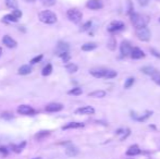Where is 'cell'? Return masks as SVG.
Masks as SVG:
<instances>
[{
	"label": "cell",
	"instance_id": "cell-1",
	"mask_svg": "<svg viewBox=\"0 0 160 159\" xmlns=\"http://www.w3.org/2000/svg\"><path fill=\"white\" fill-rule=\"evenodd\" d=\"M131 16V22L133 26L135 29H141V27H145L147 26L148 22H149V19L147 18L146 15L139 14V13H133V14L130 15Z\"/></svg>",
	"mask_w": 160,
	"mask_h": 159
},
{
	"label": "cell",
	"instance_id": "cell-17",
	"mask_svg": "<svg viewBox=\"0 0 160 159\" xmlns=\"http://www.w3.org/2000/svg\"><path fill=\"white\" fill-rule=\"evenodd\" d=\"M84 127V123L70 122V123H68L67 125H64L62 129H63V130H68V129H78V127Z\"/></svg>",
	"mask_w": 160,
	"mask_h": 159
},
{
	"label": "cell",
	"instance_id": "cell-34",
	"mask_svg": "<svg viewBox=\"0 0 160 159\" xmlns=\"http://www.w3.org/2000/svg\"><path fill=\"white\" fill-rule=\"evenodd\" d=\"M42 59H43V54H39V56H37V57H35V58H33L32 60H31V63H32V64L38 63L39 61H42Z\"/></svg>",
	"mask_w": 160,
	"mask_h": 159
},
{
	"label": "cell",
	"instance_id": "cell-23",
	"mask_svg": "<svg viewBox=\"0 0 160 159\" xmlns=\"http://www.w3.org/2000/svg\"><path fill=\"white\" fill-rule=\"evenodd\" d=\"M118 75V73L113 70H106L105 72V79H113Z\"/></svg>",
	"mask_w": 160,
	"mask_h": 159
},
{
	"label": "cell",
	"instance_id": "cell-25",
	"mask_svg": "<svg viewBox=\"0 0 160 159\" xmlns=\"http://www.w3.org/2000/svg\"><path fill=\"white\" fill-rule=\"evenodd\" d=\"M51 71H52V65L51 64H47L45 68L43 69V71H42V73H43L44 76H47L49 75L50 73H51Z\"/></svg>",
	"mask_w": 160,
	"mask_h": 159
},
{
	"label": "cell",
	"instance_id": "cell-19",
	"mask_svg": "<svg viewBox=\"0 0 160 159\" xmlns=\"http://www.w3.org/2000/svg\"><path fill=\"white\" fill-rule=\"evenodd\" d=\"M89 97H94V98H103L106 96V92L105 90H94L92 93L88 94Z\"/></svg>",
	"mask_w": 160,
	"mask_h": 159
},
{
	"label": "cell",
	"instance_id": "cell-8",
	"mask_svg": "<svg viewBox=\"0 0 160 159\" xmlns=\"http://www.w3.org/2000/svg\"><path fill=\"white\" fill-rule=\"evenodd\" d=\"M132 46L130 45L128 42H122L121 46H120V50H121V54L122 56H131V52H132Z\"/></svg>",
	"mask_w": 160,
	"mask_h": 159
},
{
	"label": "cell",
	"instance_id": "cell-35",
	"mask_svg": "<svg viewBox=\"0 0 160 159\" xmlns=\"http://www.w3.org/2000/svg\"><path fill=\"white\" fill-rule=\"evenodd\" d=\"M60 57L62 58V60H63L64 62H68L69 60H70V54H69V52H65V54H60Z\"/></svg>",
	"mask_w": 160,
	"mask_h": 159
},
{
	"label": "cell",
	"instance_id": "cell-30",
	"mask_svg": "<svg viewBox=\"0 0 160 159\" xmlns=\"http://www.w3.org/2000/svg\"><path fill=\"white\" fill-rule=\"evenodd\" d=\"M134 82H135V80H134V77H128L126 81H125L124 83V88H130L131 86H133V84H134Z\"/></svg>",
	"mask_w": 160,
	"mask_h": 159
},
{
	"label": "cell",
	"instance_id": "cell-32",
	"mask_svg": "<svg viewBox=\"0 0 160 159\" xmlns=\"http://www.w3.org/2000/svg\"><path fill=\"white\" fill-rule=\"evenodd\" d=\"M4 19L6 20V21H8V22H17L19 20V19L15 18V16L12 14V13H11V14H9V15H6Z\"/></svg>",
	"mask_w": 160,
	"mask_h": 159
},
{
	"label": "cell",
	"instance_id": "cell-26",
	"mask_svg": "<svg viewBox=\"0 0 160 159\" xmlns=\"http://www.w3.org/2000/svg\"><path fill=\"white\" fill-rule=\"evenodd\" d=\"M49 134H50V132H48V131H43V132H39V133L36 134L35 138H36V140H43L44 138L48 136Z\"/></svg>",
	"mask_w": 160,
	"mask_h": 159
},
{
	"label": "cell",
	"instance_id": "cell-4",
	"mask_svg": "<svg viewBox=\"0 0 160 159\" xmlns=\"http://www.w3.org/2000/svg\"><path fill=\"white\" fill-rule=\"evenodd\" d=\"M136 36L139 40L142 42H148L150 39V36H151V33L148 29V27H141V29H136Z\"/></svg>",
	"mask_w": 160,
	"mask_h": 159
},
{
	"label": "cell",
	"instance_id": "cell-37",
	"mask_svg": "<svg viewBox=\"0 0 160 159\" xmlns=\"http://www.w3.org/2000/svg\"><path fill=\"white\" fill-rule=\"evenodd\" d=\"M42 2H43L45 6H52V4H55L56 0H42Z\"/></svg>",
	"mask_w": 160,
	"mask_h": 159
},
{
	"label": "cell",
	"instance_id": "cell-10",
	"mask_svg": "<svg viewBox=\"0 0 160 159\" xmlns=\"http://www.w3.org/2000/svg\"><path fill=\"white\" fill-rule=\"evenodd\" d=\"M62 109H63V106L61 104H57V102H51L46 106V111L48 112H58Z\"/></svg>",
	"mask_w": 160,
	"mask_h": 159
},
{
	"label": "cell",
	"instance_id": "cell-6",
	"mask_svg": "<svg viewBox=\"0 0 160 159\" xmlns=\"http://www.w3.org/2000/svg\"><path fill=\"white\" fill-rule=\"evenodd\" d=\"M18 112L20 115H25V116H31L33 115L35 110L31 107V106H27V105H21L18 107Z\"/></svg>",
	"mask_w": 160,
	"mask_h": 159
},
{
	"label": "cell",
	"instance_id": "cell-2",
	"mask_svg": "<svg viewBox=\"0 0 160 159\" xmlns=\"http://www.w3.org/2000/svg\"><path fill=\"white\" fill-rule=\"evenodd\" d=\"M38 18L43 23H46V24H53L57 22V15L55 14L52 11L49 10L40 12L38 14Z\"/></svg>",
	"mask_w": 160,
	"mask_h": 159
},
{
	"label": "cell",
	"instance_id": "cell-12",
	"mask_svg": "<svg viewBox=\"0 0 160 159\" xmlns=\"http://www.w3.org/2000/svg\"><path fill=\"white\" fill-rule=\"evenodd\" d=\"M145 57V54H144V51L142 49H139V48L135 47L132 49V52H131V58L132 59H142Z\"/></svg>",
	"mask_w": 160,
	"mask_h": 159
},
{
	"label": "cell",
	"instance_id": "cell-3",
	"mask_svg": "<svg viewBox=\"0 0 160 159\" xmlns=\"http://www.w3.org/2000/svg\"><path fill=\"white\" fill-rule=\"evenodd\" d=\"M67 15H68L69 20L73 22V23H75V24H77V23L82 21V12L77 10V9H70V10H68Z\"/></svg>",
	"mask_w": 160,
	"mask_h": 159
},
{
	"label": "cell",
	"instance_id": "cell-18",
	"mask_svg": "<svg viewBox=\"0 0 160 159\" xmlns=\"http://www.w3.org/2000/svg\"><path fill=\"white\" fill-rule=\"evenodd\" d=\"M31 71H32V68H31V65L29 64H24L22 65L21 68L19 69V74L20 75H26V74H29L31 73Z\"/></svg>",
	"mask_w": 160,
	"mask_h": 159
},
{
	"label": "cell",
	"instance_id": "cell-21",
	"mask_svg": "<svg viewBox=\"0 0 160 159\" xmlns=\"http://www.w3.org/2000/svg\"><path fill=\"white\" fill-rule=\"evenodd\" d=\"M97 48V45L94 43H87V44H84L82 46V50L83 51H90V50H94V49H96Z\"/></svg>",
	"mask_w": 160,
	"mask_h": 159
},
{
	"label": "cell",
	"instance_id": "cell-40",
	"mask_svg": "<svg viewBox=\"0 0 160 159\" xmlns=\"http://www.w3.org/2000/svg\"><path fill=\"white\" fill-rule=\"evenodd\" d=\"M150 52H151V54H153L155 57H157V58H160V54L156 50V49H154V48H150Z\"/></svg>",
	"mask_w": 160,
	"mask_h": 159
},
{
	"label": "cell",
	"instance_id": "cell-7",
	"mask_svg": "<svg viewBox=\"0 0 160 159\" xmlns=\"http://www.w3.org/2000/svg\"><path fill=\"white\" fill-rule=\"evenodd\" d=\"M86 7L90 9V10H99L103 7L101 0H89L86 4Z\"/></svg>",
	"mask_w": 160,
	"mask_h": 159
},
{
	"label": "cell",
	"instance_id": "cell-29",
	"mask_svg": "<svg viewBox=\"0 0 160 159\" xmlns=\"http://www.w3.org/2000/svg\"><path fill=\"white\" fill-rule=\"evenodd\" d=\"M151 116V111H146V113L145 115H144V116H141V117H137V118H136V120H137V121H145V120H147L148 119V118H149V117Z\"/></svg>",
	"mask_w": 160,
	"mask_h": 159
},
{
	"label": "cell",
	"instance_id": "cell-44",
	"mask_svg": "<svg viewBox=\"0 0 160 159\" xmlns=\"http://www.w3.org/2000/svg\"><path fill=\"white\" fill-rule=\"evenodd\" d=\"M159 21H160V19H159Z\"/></svg>",
	"mask_w": 160,
	"mask_h": 159
},
{
	"label": "cell",
	"instance_id": "cell-5",
	"mask_svg": "<svg viewBox=\"0 0 160 159\" xmlns=\"http://www.w3.org/2000/svg\"><path fill=\"white\" fill-rule=\"evenodd\" d=\"M124 29V23L121 21H113L111 22L109 26L107 27L108 29V32L109 33H117V32H120L122 29Z\"/></svg>",
	"mask_w": 160,
	"mask_h": 159
},
{
	"label": "cell",
	"instance_id": "cell-24",
	"mask_svg": "<svg viewBox=\"0 0 160 159\" xmlns=\"http://www.w3.org/2000/svg\"><path fill=\"white\" fill-rule=\"evenodd\" d=\"M108 48L110 49V50H114L116 49V47H117V40H116V38L114 37H111L110 39H109V42H108Z\"/></svg>",
	"mask_w": 160,
	"mask_h": 159
},
{
	"label": "cell",
	"instance_id": "cell-16",
	"mask_svg": "<svg viewBox=\"0 0 160 159\" xmlns=\"http://www.w3.org/2000/svg\"><path fill=\"white\" fill-rule=\"evenodd\" d=\"M141 154V149L137 145H133L131 146L130 148L126 150V155L128 156H136V155H139Z\"/></svg>",
	"mask_w": 160,
	"mask_h": 159
},
{
	"label": "cell",
	"instance_id": "cell-27",
	"mask_svg": "<svg viewBox=\"0 0 160 159\" xmlns=\"http://www.w3.org/2000/svg\"><path fill=\"white\" fill-rule=\"evenodd\" d=\"M68 94L70 95H74V96H78V95L82 94V90L80 87H75V88H72L71 90H69Z\"/></svg>",
	"mask_w": 160,
	"mask_h": 159
},
{
	"label": "cell",
	"instance_id": "cell-9",
	"mask_svg": "<svg viewBox=\"0 0 160 159\" xmlns=\"http://www.w3.org/2000/svg\"><path fill=\"white\" fill-rule=\"evenodd\" d=\"M95 112V109L90 107V106H84L75 110V113L77 115H93Z\"/></svg>",
	"mask_w": 160,
	"mask_h": 159
},
{
	"label": "cell",
	"instance_id": "cell-15",
	"mask_svg": "<svg viewBox=\"0 0 160 159\" xmlns=\"http://www.w3.org/2000/svg\"><path fill=\"white\" fill-rule=\"evenodd\" d=\"M69 51V45L65 43H59L57 46V52L58 54L60 56L62 54H65V52H68Z\"/></svg>",
	"mask_w": 160,
	"mask_h": 159
},
{
	"label": "cell",
	"instance_id": "cell-42",
	"mask_svg": "<svg viewBox=\"0 0 160 159\" xmlns=\"http://www.w3.org/2000/svg\"><path fill=\"white\" fill-rule=\"evenodd\" d=\"M1 54H2V49L0 48V56H1Z\"/></svg>",
	"mask_w": 160,
	"mask_h": 159
},
{
	"label": "cell",
	"instance_id": "cell-11",
	"mask_svg": "<svg viewBox=\"0 0 160 159\" xmlns=\"http://www.w3.org/2000/svg\"><path fill=\"white\" fill-rule=\"evenodd\" d=\"M2 43H4V45L9 48H15L17 47V42H15V40L13 39L11 36H9V35L4 36V38H2Z\"/></svg>",
	"mask_w": 160,
	"mask_h": 159
},
{
	"label": "cell",
	"instance_id": "cell-38",
	"mask_svg": "<svg viewBox=\"0 0 160 159\" xmlns=\"http://www.w3.org/2000/svg\"><path fill=\"white\" fill-rule=\"evenodd\" d=\"M92 26V22L89 21V22H87V23H85L84 25H83V29H82V31H87V29H89V27Z\"/></svg>",
	"mask_w": 160,
	"mask_h": 159
},
{
	"label": "cell",
	"instance_id": "cell-41",
	"mask_svg": "<svg viewBox=\"0 0 160 159\" xmlns=\"http://www.w3.org/2000/svg\"><path fill=\"white\" fill-rule=\"evenodd\" d=\"M137 1H138L139 4H141L142 7H145V6L148 4V1H149V0H137Z\"/></svg>",
	"mask_w": 160,
	"mask_h": 159
},
{
	"label": "cell",
	"instance_id": "cell-14",
	"mask_svg": "<svg viewBox=\"0 0 160 159\" xmlns=\"http://www.w3.org/2000/svg\"><path fill=\"white\" fill-rule=\"evenodd\" d=\"M65 154H67L69 157H75V156L78 154L77 147H75L73 145H69L68 147L65 148Z\"/></svg>",
	"mask_w": 160,
	"mask_h": 159
},
{
	"label": "cell",
	"instance_id": "cell-20",
	"mask_svg": "<svg viewBox=\"0 0 160 159\" xmlns=\"http://www.w3.org/2000/svg\"><path fill=\"white\" fill-rule=\"evenodd\" d=\"M150 76H151V80H153L155 83L160 85V72L158 70H156V69L154 70L153 73L150 74Z\"/></svg>",
	"mask_w": 160,
	"mask_h": 159
},
{
	"label": "cell",
	"instance_id": "cell-28",
	"mask_svg": "<svg viewBox=\"0 0 160 159\" xmlns=\"http://www.w3.org/2000/svg\"><path fill=\"white\" fill-rule=\"evenodd\" d=\"M6 4H7L8 7L12 8V9H17V8H18L17 0H6Z\"/></svg>",
	"mask_w": 160,
	"mask_h": 159
},
{
	"label": "cell",
	"instance_id": "cell-39",
	"mask_svg": "<svg viewBox=\"0 0 160 159\" xmlns=\"http://www.w3.org/2000/svg\"><path fill=\"white\" fill-rule=\"evenodd\" d=\"M12 14L14 15L15 18H18V19H20L21 18V15H22V13H21V11H19V10H17V9H15L14 11H13V12H12Z\"/></svg>",
	"mask_w": 160,
	"mask_h": 159
},
{
	"label": "cell",
	"instance_id": "cell-36",
	"mask_svg": "<svg viewBox=\"0 0 160 159\" xmlns=\"http://www.w3.org/2000/svg\"><path fill=\"white\" fill-rule=\"evenodd\" d=\"M128 14L131 15V14H133V9H134V6H133V4H132L131 0H128Z\"/></svg>",
	"mask_w": 160,
	"mask_h": 159
},
{
	"label": "cell",
	"instance_id": "cell-43",
	"mask_svg": "<svg viewBox=\"0 0 160 159\" xmlns=\"http://www.w3.org/2000/svg\"><path fill=\"white\" fill-rule=\"evenodd\" d=\"M35 159H40V158H35Z\"/></svg>",
	"mask_w": 160,
	"mask_h": 159
},
{
	"label": "cell",
	"instance_id": "cell-31",
	"mask_svg": "<svg viewBox=\"0 0 160 159\" xmlns=\"http://www.w3.org/2000/svg\"><path fill=\"white\" fill-rule=\"evenodd\" d=\"M154 68L153 67H144V68H142V72L145 73V74H148V75H150L151 73H153L154 71Z\"/></svg>",
	"mask_w": 160,
	"mask_h": 159
},
{
	"label": "cell",
	"instance_id": "cell-33",
	"mask_svg": "<svg viewBox=\"0 0 160 159\" xmlns=\"http://www.w3.org/2000/svg\"><path fill=\"white\" fill-rule=\"evenodd\" d=\"M25 145H26V143H25V142H23V143H21L19 146H14V149H13V150H14V152H17V153H20L22 149L25 147Z\"/></svg>",
	"mask_w": 160,
	"mask_h": 159
},
{
	"label": "cell",
	"instance_id": "cell-13",
	"mask_svg": "<svg viewBox=\"0 0 160 159\" xmlns=\"http://www.w3.org/2000/svg\"><path fill=\"white\" fill-rule=\"evenodd\" d=\"M90 74H92L94 77H97V79H105V72L106 70L105 69H93L89 71Z\"/></svg>",
	"mask_w": 160,
	"mask_h": 159
},
{
	"label": "cell",
	"instance_id": "cell-22",
	"mask_svg": "<svg viewBox=\"0 0 160 159\" xmlns=\"http://www.w3.org/2000/svg\"><path fill=\"white\" fill-rule=\"evenodd\" d=\"M65 69L69 73H75L78 70V67L74 63H69V64L65 65Z\"/></svg>",
	"mask_w": 160,
	"mask_h": 159
}]
</instances>
